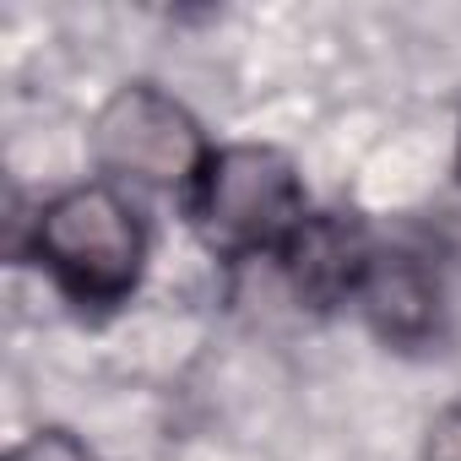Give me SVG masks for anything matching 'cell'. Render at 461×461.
Instances as JSON below:
<instances>
[{
    "instance_id": "6da1fadb",
    "label": "cell",
    "mask_w": 461,
    "mask_h": 461,
    "mask_svg": "<svg viewBox=\"0 0 461 461\" xmlns=\"http://www.w3.org/2000/svg\"><path fill=\"white\" fill-rule=\"evenodd\" d=\"M190 190H195L190 206H195L201 240L228 261L283 256V245L310 217L299 168L277 147H256V141L212 152Z\"/></svg>"
},
{
    "instance_id": "7a4b0ae2",
    "label": "cell",
    "mask_w": 461,
    "mask_h": 461,
    "mask_svg": "<svg viewBox=\"0 0 461 461\" xmlns=\"http://www.w3.org/2000/svg\"><path fill=\"white\" fill-rule=\"evenodd\" d=\"M33 250L77 304H120L141 283L147 234L120 190L77 185L39 212Z\"/></svg>"
},
{
    "instance_id": "3957f363",
    "label": "cell",
    "mask_w": 461,
    "mask_h": 461,
    "mask_svg": "<svg viewBox=\"0 0 461 461\" xmlns=\"http://www.w3.org/2000/svg\"><path fill=\"white\" fill-rule=\"evenodd\" d=\"M93 158L120 179L163 190V185H195L212 152L179 98H168L152 82H131L98 109Z\"/></svg>"
},
{
    "instance_id": "277c9868",
    "label": "cell",
    "mask_w": 461,
    "mask_h": 461,
    "mask_svg": "<svg viewBox=\"0 0 461 461\" xmlns=\"http://www.w3.org/2000/svg\"><path fill=\"white\" fill-rule=\"evenodd\" d=\"M375 245L364 234V222L342 217V212H310L299 222V234L283 245V277L294 283L299 299L310 304H342V299H358L369 267H375Z\"/></svg>"
},
{
    "instance_id": "5b68a950",
    "label": "cell",
    "mask_w": 461,
    "mask_h": 461,
    "mask_svg": "<svg viewBox=\"0 0 461 461\" xmlns=\"http://www.w3.org/2000/svg\"><path fill=\"white\" fill-rule=\"evenodd\" d=\"M353 304L385 342H423L439 321V288L412 256H375Z\"/></svg>"
},
{
    "instance_id": "8992f818",
    "label": "cell",
    "mask_w": 461,
    "mask_h": 461,
    "mask_svg": "<svg viewBox=\"0 0 461 461\" xmlns=\"http://www.w3.org/2000/svg\"><path fill=\"white\" fill-rule=\"evenodd\" d=\"M6 461H98L77 434H66V429H39V434H28Z\"/></svg>"
},
{
    "instance_id": "52a82bcc",
    "label": "cell",
    "mask_w": 461,
    "mask_h": 461,
    "mask_svg": "<svg viewBox=\"0 0 461 461\" xmlns=\"http://www.w3.org/2000/svg\"><path fill=\"white\" fill-rule=\"evenodd\" d=\"M423 461H461V407H450L434 429H429V450Z\"/></svg>"
}]
</instances>
